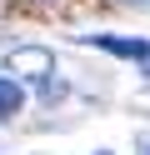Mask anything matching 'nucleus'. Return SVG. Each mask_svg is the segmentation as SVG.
Instances as JSON below:
<instances>
[{
	"label": "nucleus",
	"instance_id": "4",
	"mask_svg": "<svg viewBox=\"0 0 150 155\" xmlns=\"http://www.w3.org/2000/svg\"><path fill=\"white\" fill-rule=\"evenodd\" d=\"M125 5H140V0H125Z\"/></svg>",
	"mask_w": 150,
	"mask_h": 155
},
{
	"label": "nucleus",
	"instance_id": "5",
	"mask_svg": "<svg viewBox=\"0 0 150 155\" xmlns=\"http://www.w3.org/2000/svg\"><path fill=\"white\" fill-rule=\"evenodd\" d=\"M100 155H110V150H100Z\"/></svg>",
	"mask_w": 150,
	"mask_h": 155
},
{
	"label": "nucleus",
	"instance_id": "2",
	"mask_svg": "<svg viewBox=\"0 0 150 155\" xmlns=\"http://www.w3.org/2000/svg\"><path fill=\"white\" fill-rule=\"evenodd\" d=\"M85 45H95V50H110V55H120V60H140V65H150V40H120V35H85Z\"/></svg>",
	"mask_w": 150,
	"mask_h": 155
},
{
	"label": "nucleus",
	"instance_id": "3",
	"mask_svg": "<svg viewBox=\"0 0 150 155\" xmlns=\"http://www.w3.org/2000/svg\"><path fill=\"white\" fill-rule=\"evenodd\" d=\"M25 110V90H20L15 75H0V120H15Z\"/></svg>",
	"mask_w": 150,
	"mask_h": 155
},
{
	"label": "nucleus",
	"instance_id": "1",
	"mask_svg": "<svg viewBox=\"0 0 150 155\" xmlns=\"http://www.w3.org/2000/svg\"><path fill=\"white\" fill-rule=\"evenodd\" d=\"M5 70H15V75H35V80H45V75L55 70V55H50L45 45H15V50H10V60H5Z\"/></svg>",
	"mask_w": 150,
	"mask_h": 155
}]
</instances>
